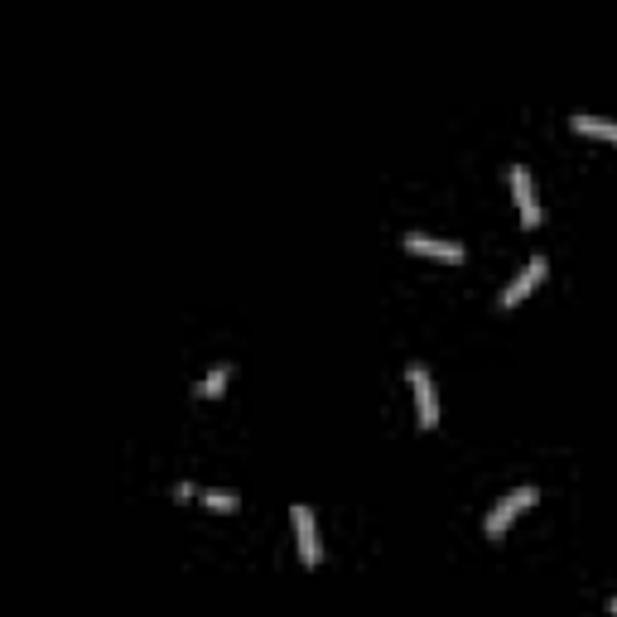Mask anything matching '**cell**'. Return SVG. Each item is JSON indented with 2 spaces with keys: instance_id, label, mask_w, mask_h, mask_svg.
<instances>
[{
  "instance_id": "8992f818",
  "label": "cell",
  "mask_w": 617,
  "mask_h": 617,
  "mask_svg": "<svg viewBox=\"0 0 617 617\" xmlns=\"http://www.w3.org/2000/svg\"><path fill=\"white\" fill-rule=\"evenodd\" d=\"M405 251H415V256H434V261H463V246L458 242L425 237V232H405Z\"/></svg>"
},
{
  "instance_id": "6da1fadb",
  "label": "cell",
  "mask_w": 617,
  "mask_h": 617,
  "mask_svg": "<svg viewBox=\"0 0 617 617\" xmlns=\"http://www.w3.org/2000/svg\"><path fill=\"white\" fill-rule=\"evenodd\" d=\"M531 502H540L536 487H511L507 497H502L497 507L487 511V536L502 540V536H507V526H511V521H516V516H521L526 507H531Z\"/></svg>"
},
{
  "instance_id": "277c9868",
  "label": "cell",
  "mask_w": 617,
  "mask_h": 617,
  "mask_svg": "<svg viewBox=\"0 0 617 617\" xmlns=\"http://www.w3.org/2000/svg\"><path fill=\"white\" fill-rule=\"evenodd\" d=\"M290 521H295V536H299V560L314 564L323 560V545H319V521H314V511L304 507V502H295V511H290Z\"/></svg>"
},
{
  "instance_id": "9c48e42d",
  "label": "cell",
  "mask_w": 617,
  "mask_h": 617,
  "mask_svg": "<svg viewBox=\"0 0 617 617\" xmlns=\"http://www.w3.org/2000/svg\"><path fill=\"white\" fill-rule=\"evenodd\" d=\"M193 502H203V507H213V511H237L242 502H237V492H198Z\"/></svg>"
},
{
  "instance_id": "7a4b0ae2",
  "label": "cell",
  "mask_w": 617,
  "mask_h": 617,
  "mask_svg": "<svg viewBox=\"0 0 617 617\" xmlns=\"http://www.w3.org/2000/svg\"><path fill=\"white\" fill-rule=\"evenodd\" d=\"M410 386H415V415H420V430L439 425V391H434V376L425 362H410Z\"/></svg>"
},
{
  "instance_id": "8fae6325",
  "label": "cell",
  "mask_w": 617,
  "mask_h": 617,
  "mask_svg": "<svg viewBox=\"0 0 617 617\" xmlns=\"http://www.w3.org/2000/svg\"><path fill=\"white\" fill-rule=\"evenodd\" d=\"M608 613H613V617H617V598H613V603H608Z\"/></svg>"
},
{
  "instance_id": "ba28073f",
  "label": "cell",
  "mask_w": 617,
  "mask_h": 617,
  "mask_svg": "<svg viewBox=\"0 0 617 617\" xmlns=\"http://www.w3.org/2000/svg\"><path fill=\"white\" fill-rule=\"evenodd\" d=\"M227 381H232V367H213V372L203 376L193 391H198V396H222V386H227Z\"/></svg>"
},
{
  "instance_id": "5b68a950",
  "label": "cell",
  "mask_w": 617,
  "mask_h": 617,
  "mask_svg": "<svg viewBox=\"0 0 617 617\" xmlns=\"http://www.w3.org/2000/svg\"><path fill=\"white\" fill-rule=\"evenodd\" d=\"M511 198H516V208H521V222H526V227H536V222H540V203H536V188H531L526 164H511Z\"/></svg>"
},
{
  "instance_id": "52a82bcc",
  "label": "cell",
  "mask_w": 617,
  "mask_h": 617,
  "mask_svg": "<svg viewBox=\"0 0 617 617\" xmlns=\"http://www.w3.org/2000/svg\"><path fill=\"white\" fill-rule=\"evenodd\" d=\"M569 121H574V131H579V135H598V140H613V145H617V121H608V116H593V111H574Z\"/></svg>"
},
{
  "instance_id": "30bf717a",
  "label": "cell",
  "mask_w": 617,
  "mask_h": 617,
  "mask_svg": "<svg viewBox=\"0 0 617 617\" xmlns=\"http://www.w3.org/2000/svg\"><path fill=\"white\" fill-rule=\"evenodd\" d=\"M174 497H184V502H193V497H198V487H193V483H179V487H174Z\"/></svg>"
},
{
  "instance_id": "3957f363",
  "label": "cell",
  "mask_w": 617,
  "mask_h": 617,
  "mask_svg": "<svg viewBox=\"0 0 617 617\" xmlns=\"http://www.w3.org/2000/svg\"><path fill=\"white\" fill-rule=\"evenodd\" d=\"M545 270H550V261H545V256H531V261H526V266H521V270H516V275L507 280V285H502L497 304H502V309L521 304V299H526V295H531V290L540 285V280H545Z\"/></svg>"
}]
</instances>
